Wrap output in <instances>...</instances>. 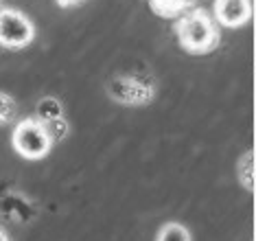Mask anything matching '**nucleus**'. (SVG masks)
Here are the masks:
<instances>
[{"mask_svg":"<svg viewBox=\"0 0 256 241\" xmlns=\"http://www.w3.org/2000/svg\"><path fill=\"white\" fill-rule=\"evenodd\" d=\"M176 38L190 55H208L219 44V29L206 9H193L176 22Z\"/></svg>","mask_w":256,"mask_h":241,"instance_id":"1","label":"nucleus"},{"mask_svg":"<svg viewBox=\"0 0 256 241\" xmlns=\"http://www.w3.org/2000/svg\"><path fill=\"white\" fill-rule=\"evenodd\" d=\"M11 145L24 160H42L50 154L55 145V138L50 134V127L44 125L38 119H24L16 125L11 134Z\"/></svg>","mask_w":256,"mask_h":241,"instance_id":"2","label":"nucleus"},{"mask_svg":"<svg viewBox=\"0 0 256 241\" xmlns=\"http://www.w3.org/2000/svg\"><path fill=\"white\" fill-rule=\"evenodd\" d=\"M36 40V27L18 9L0 11V46L11 51L24 49Z\"/></svg>","mask_w":256,"mask_h":241,"instance_id":"3","label":"nucleus"},{"mask_svg":"<svg viewBox=\"0 0 256 241\" xmlns=\"http://www.w3.org/2000/svg\"><path fill=\"white\" fill-rule=\"evenodd\" d=\"M254 5L252 0H214L212 18L224 29H241L252 20Z\"/></svg>","mask_w":256,"mask_h":241,"instance_id":"4","label":"nucleus"},{"mask_svg":"<svg viewBox=\"0 0 256 241\" xmlns=\"http://www.w3.org/2000/svg\"><path fill=\"white\" fill-rule=\"evenodd\" d=\"M36 114H38V121H42L46 125V123L60 121L64 116V108L55 97H44V99H40L36 105Z\"/></svg>","mask_w":256,"mask_h":241,"instance_id":"5","label":"nucleus"},{"mask_svg":"<svg viewBox=\"0 0 256 241\" xmlns=\"http://www.w3.org/2000/svg\"><path fill=\"white\" fill-rule=\"evenodd\" d=\"M156 241H193L190 230L180 221H166L164 226L158 230Z\"/></svg>","mask_w":256,"mask_h":241,"instance_id":"6","label":"nucleus"},{"mask_svg":"<svg viewBox=\"0 0 256 241\" xmlns=\"http://www.w3.org/2000/svg\"><path fill=\"white\" fill-rule=\"evenodd\" d=\"M254 156L252 154H243L241 160H238V180H241V184L246 186V189H252L254 186Z\"/></svg>","mask_w":256,"mask_h":241,"instance_id":"7","label":"nucleus"},{"mask_svg":"<svg viewBox=\"0 0 256 241\" xmlns=\"http://www.w3.org/2000/svg\"><path fill=\"white\" fill-rule=\"evenodd\" d=\"M60 7H64V9H68V7H77V5H81L84 0H55Z\"/></svg>","mask_w":256,"mask_h":241,"instance_id":"8","label":"nucleus"},{"mask_svg":"<svg viewBox=\"0 0 256 241\" xmlns=\"http://www.w3.org/2000/svg\"><path fill=\"white\" fill-rule=\"evenodd\" d=\"M0 241H9V237H7V234H4L2 230H0Z\"/></svg>","mask_w":256,"mask_h":241,"instance_id":"9","label":"nucleus"},{"mask_svg":"<svg viewBox=\"0 0 256 241\" xmlns=\"http://www.w3.org/2000/svg\"><path fill=\"white\" fill-rule=\"evenodd\" d=\"M254 11H256V0H254Z\"/></svg>","mask_w":256,"mask_h":241,"instance_id":"10","label":"nucleus"},{"mask_svg":"<svg viewBox=\"0 0 256 241\" xmlns=\"http://www.w3.org/2000/svg\"><path fill=\"white\" fill-rule=\"evenodd\" d=\"M254 162H256V154H254Z\"/></svg>","mask_w":256,"mask_h":241,"instance_id":"11","label":"nucleus"}]
</instances>
